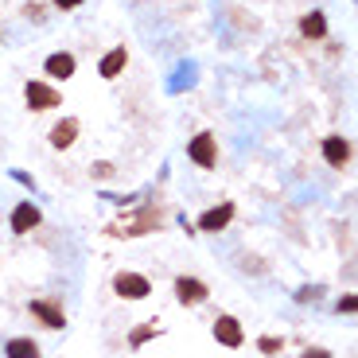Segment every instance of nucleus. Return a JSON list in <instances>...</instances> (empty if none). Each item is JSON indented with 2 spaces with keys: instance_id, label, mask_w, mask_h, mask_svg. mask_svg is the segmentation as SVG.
I'll list each match as a JSON object with an SVG mask.
<instances>
[{
  "instance_id": "1",
  "label": "nucleus",
  "mask_w": 358,
  "mask_h": 358,
  "mask_svg": "<svg viewBox=\"0 0 358 358\" xmlns=\"http://www.w3.org/2000/svg\"><path fill=\"white\" fill-rule=\"evenodd\" d=\"M187 160H191V164H199L203 171H211V167L218 164V141H215V132H199L195 141H187Z\"/></svg>"
},
{
  "instance_id": "2",
  "label": "nucleus",
  "mask_w": 358,
  "mask_h": 358,
  "mask_svg": "<svg viewBox=\"0 0 358 358\" xmlns=\"http://www.w3.org/2000/svg\"><path fill=\"white\" fill-rule=\"evenodd\" d=\"M113 292L121 300H144V296H152V281L144 273H117L113 276Z\"/></svg>"
},
{
  "instance_id": "3",
  "label": "nucleus",
  "mask_w": 358,
  "mask_h": 358,
  "mask_svg": "<svg viewBox=\"0 0 358 358\" xmlns=\"http://www.w3.org/2000/svg\"><path fill=\"white\" fill-rule=\"evenodd\" d=\"M160 222H164V215L148 206V211H141L136 218L121 222V226H113V234H117V238H141V234H152V230H160Z\"/></svg>"
},
{
  "instance_id": "4",
  "label": "nucleus",
  "mask_w": 358,
  "mask_h": 358,
  "mask_svg": "<svg viewBox=\"0 0 358 358\" xmlns=\"http://www.w3.org/2000/svg\"><path fill=\"white\" fill-rule=\"evenodd\" d=\"M206 296H211V288L199 276H176V300L183 308H199V304H206Z\"/></svg>"
},
{
  "instance_id": "5",
  "label": "nucleus",
  "mask_w": 358,
  "mask_h": 358,
  "mask_svg": "<svg viewBox=\"0 0 358 358\" xmlns=\"http://www.w3.org/2000/svg\"><path fill=\"white\" fill-rule=\"evenodd\" d=\"M211 331H215V343L218 346H230V350H238V346L246 343V331H241L238 315H218Z\"/></svg>"
},
{
  "instance_id": "6",
  "label": "nucleus",
  "mask_w": 358,
  "mask_h": 358,
  "mask_svg": "<svg viewBox=\"0 0 358 358\" xmlns=\"http://www.w3.org/2000/svg\"><path fill=\"white\" fill-rule=\"evenodd\" d=\"M27 308H32V315H36L47 331H62V327H67V315H62V308L55 300H32Z\"/></svg>"
},
{
  "instance_id": "7",
  "label": "nucleus",
  "mask_w": 358,
  "mask_h": 358,
  "mask_svg": "<svg viewBox=\"0 0 358 358\" xmlns=\"http://www.w3.org/2000/svg\"><path fill=\"white\" fill-rule=\"evenodd\" d=\"M24 97H27V106H32V109H55L62 102V94H59V90H51L47 82H27Z\"/></svg>"
},
{
  "instance_id": "8",
  "label": "nucleus",
  "mask_w": 358,
  "mask_h": 358,
  "mask_svg": "<svg viewBox=\"0 0 358 358\" xmlns=\"http://www.w3.org/2000/svg\"><path fill=\"white\" fill-rule=\"evenodd\" d=\"M230 218H234V203H218V206H211V211L199 215V230H203V234H218V230L230 226Z\"/></svg>"
},
{
  "instance_id": "9",
  "label": "nucleus",
  "mask_w": 358,
  "mask_h": 358,
  "mask_svg": "<svg viewBox=\"0 0 358 358\" xmlns=\"http://www.w3.org/2000/svg\"><path fill=\"white\" fill-rule=\"evenodd\" d=\"M39 206L36 203H16V211H12V222H8V226H12V234H32V230L39 226Z\"/></svg>"
},
{
  "instance_id": "10",
  "label": "nucleus",
  "mask_w": 358,
  "mask_h": 358,
  "mask_svg": "<svg viewBox=\"0 0 358 358\" xmlns=\"http://www.w3.org/2000/svg\"><path fill=\"white\" fill-rule=\"evenodd\" d=\"M323 160L331 167L350 164V141H343V136H323Z\"/></svg>"
},
{
  "instance_id": "11",
  "label": "nucleus",
  "mask_w": 358,
  "mask_h": 358,
  "mask_svg": "<svg viewBox=\"0 0 358 358\" xmlns=\"http://www.w3.org/2000/svg\"><path fill=\"white\" fill-rule=\"evenodd\" d=\"M43 71L51 74V78H74V71H78V62H74L71 51H55V55H47V62H43Z\"/></svg>"
},
{
  "instance_id": "12",
  "label": "nucleus",
  "mask_w": 358,
  "mask_h": 358,
  "mask_svg": "<svg viewBox=\"0 0 358 358\" xmlns=\"http://www.w3.org/2000/svg\"><path fill=\"white\" fill-rule=\"evenodd\" d=\"M125 62H129V51H125V47H113L106 59L97 62V74H102V78H117V74L125 71Z\"/></svg>"
},
{
  "instance_id": "13",
  "label": "nucleus",
  "mask_w": 358,
  "mask_h": 358,
  "mask_svg": "<svg viewBox=\"0 0 358 358\" xmlns=\"http://www.w3.org/2000/svg\"><path fill=\"white\" fill-rule=\"evenodd\" d=\"M74 136H78V117H62L55 129H51V144L55 148H71Z\"/></svg>"
},
{
  "instance_id": "14",
  "label": "nucleus",
  "mask_w": 358,
  "mask_h": 358,
  "mask_svg": "<svg viewBox=\"0 0 358 358\" xmlns=\"http://www.w3.org/2000/svg\"><path fill=\"white\" fill-rule=\"evenodd\" d=\"M4 358H39V343H32V339H8L4 343Z\"/></svg>"
},
{
  "instance_id": "15",
  "label": "nucleus",
  "mask_w": 358,
  "mask_h": 358,
  "mask_svg": "<svg viewBox=\"0 0 358 358\" xmlns=\"http://www.w3.org/2000/svg\"><path fill=\"white\" fill-rule=\"evenodd\" d=\"M300 32H304L308 39H323V36H327V16H323V12H308L304 20H300Z\"/></svg>"
},
{
  "instance_id": "16",
  "label": "nucleus",
  "mask_w": 358,
  "mask_h": 358,
  "mask_svg": "<svg viewBox=\"0 0 358 358\" xmlns=\"http://www.w3.org/2000/svg\"><path fill=\"white\" fill-rule=\"evenodd\" d=\"M257 350H261V355H281V350H285V339H276V335H261V339H257Z\"/></svg>"
},
{
  "instance_id": "17",
  "label": "nucleus",
  "mask_w": 358,
  "mask_h": 358,
  "mask_svg": "<svg viewBox=\"0 0 358 358\" xmlns=\"http://www.w3.org/2000/svg\"><path fill=\"white\" fill-rule=\"evenodd\" d=\"M152 335H156V323H141V327L129 335V346H144L148 339H152Z\"/></svg>"
},
{
  "instance_id": "18",
  "label": "nucleus",
  "mask_w": 358,
  "mask_h": 358,
  "mask_svg": "<svg viewBox=\"0 0 358 358\" xmlns=\"http://www.w3.org/2000/svg\"><path fill=\"white\" fill-rule=\"evenodd\" d=\"M335 311H339V315H355V311H358V292H350V296H343V300H339V304H335Z\"/></svg>"
},
{
  "instance_id": "19",
  "label": "nucleus",
  "mask_w": 358,
  "mask_h": 358,
  "mask_svg": "<svg viewBox=\"0 0 358 358\" xmlns=\"http://www.w3.org/2000/svg\"><path fill=\"white\" fill-rule=\"evenodd\" d=\"M304 358H335V355H331V350H323V346H308Z\"/></svg>"
},
{
  "instance_id": "20",
  "label": "nucleus",
  "mask_w": 358,
  "mask_h": 358,
  "mask_svg": "<svg viewBox=\"0 0 358 358\" xmlns=\"http://www.w3.org/2000/svg\"><path fill=\"white\" fill-rule=\"evenodd\" d=\"M315 296H320V288H300V292H296L300 304H308V300H315Z\"/></svg>"
},
{
  "instance_id": "21",
  "label": "nucleus",
  "mask_w": 358,
  "mask_h": 358,
  "mask_svg": "<svg viewBox=\"0 0 358 358\" xmlns=\"http://www.w3.org/2000/svg\"><path fill=\"white\" fill-rule=\"evenodd\" d=\"M94 176L97 179H109V176H113V167H109V164H94Z\"/></svg>"
},
{
  "instance_id": "22",
  "label": "nucleus",
  "mask_w": 358,
  "mask_h": 358,
  "mask_svg": "<svg viewBox=\"0 0 358 358\" xmlns=\"http://www.w3.org/2000/svg\"><path fill=\"white\" fill-rule=\"evenodd\" d=\"M55 4H59V8H78L82 0H55Z\"/></svg>"
}]
</instances>
